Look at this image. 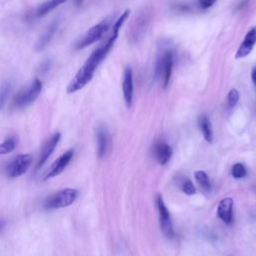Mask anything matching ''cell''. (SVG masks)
Here are the masks:
<instances>
[{
    "mask_svg": "<svg viewBox=\"0 0 256 256\" xmlns=\"http://www.w3.org/2000/svg\"><path fill=\"white\" fill-rule=\"evenodd\" d=\"M118 34H119L118 31H112V34L108 38V40L90 54V56L86 59V61L84 62L81 68L77 71L75 76L68 84L67 86L68 93H75L79 91L84 86H86V85L91 81L96 69L100 65V63L104 60L106 56H107V54L113 47L116 39L118 38Z\"/></svg>",
    "mask_w": 256,
    "mask_h": 256,
    "instance_id": "obj_1",
    "label": "cell"
},
{
    "mask_svg": "<svg viewBox=\"0 0 256 256\" xmlns=\"http://www.w3.org/2000/svg\"><path fill=\"white\" fill-rule=\"evenodd\" d=\"M42 91V82L40 79L35 78L28 86L20 90L13 99L12 106L15 109H22L31 105L39 96Z\"/></svg>",
    "mask_w": 256,
    "mask_h": 256,
    "instance_id": "obj_2",
    "label": "cell"
},
{
    "mask_svg": "<svg viewBox=\"0 0 256 256\" xmlns=\"http://www.w3.org/2000/svg\"><path fill=\"white\" fill-rule=\"evenodd\" d=\"M78 194H79L78 190L73 188H65L59 190L45 199L44 207L47 210H54V209L67 207L77 199Z\"/></svg>",
    "mask_w": 256,
    "mask_h": 256,
    "instance_id": "obj_3",
    "label": "cell"
},
{
    "mask_svg": "<svg viewBox=\"0 0 256 256\" xmlns=\"http://www.w3.org/2000/svg\"><path fill=\"white\" fill-rule=\"evenodd\" d=\"M109 28V21L103 20L102 22L92 26L87 32L83 36V38L78 42L76 45V49H83L85 47H87L98 40L102 38L104 33L107 31Z\"/></svg>",
    "mask_w": 256,
    "mask_h": 256,
    "instance_id": "obj_4",
    "label": "cell"
},
{
    "mask_svg": "<svg viewBox=\"0 0 256 256\" xmlns=\"http://www.w3.org/2000/svg\"><path fill=\"white\" fill-rule=\"evenodd\" d=\"M173 68V53L166 51L156 64V74L162 81V86L166 88L169 84Z\"/></svg>",
    "mask_w": 256,
    "mask_h": 256,
    "instance_id": "obj_5",
    "label": "cell"
},
{
    "mask_svg": "<svg viewBox=\"0 0 256 256\" xmlns=\"http://www.w3.org/2000/svg\"><path fill=\"white\" fill-rule=\"evenodd\" d=\"M32 163V156L30 154H20L13 159L8 165L6 173L10 178H16L25 174Z\"/></svg>",
    "mask_w": 256,
    "mask_h": 256,
    "instance_id": "obj_6",
    "label": "cell"
},
{
    "mask_svg": "<svg viewBox=\"0 0 256 256\" xmlns=\"http://www.w3.org/2000/svg\"><path fill=\"white\" fill-rule=\"evenodd\" d=\"M156 204L159 212V222H160L161 230L167 238H172L174 236V229H173L172 221L171 218H170L169 211L160 194L156 198Z\"/></svg>",
    "mask_w": 256,
    "mask_h": 256,
    "instance_id": "obj_7",
    "label": "cell"
},
{
    "mask_svg": "<svg viewBox=\"0 0 256 256\" xmlns=\"http://www.w3.org/2000/svg\"><path fill=\"white\" fill-rule=\"evenodd\" d=\"M74 155V150L73 149H69L66 152H64L62 155H60L50 166L48 172L46 173L44 180L54 178L58 176L64 169L67 167V165L70 163Z\"/></svg>",
    "mask_w": 256,
    "mask_h": 256,
    "instance_id": "obj_8",
    "label": "cell"
},
{
    "mask_svg": "<svg viewBox=\"0 0 256 256\" xmlns=\"http://www.w3.org/2000/svg\"><path fill=\"white\" fill-rule=\"evenodd\" d=\"M60 138H61V134L59 132H55L43 144V146H42V149H41V152H40L39 160H38L37 165H36V169H39L40 167H42L47 162V160L49 159V157L53 153L54 149L56 148L58 142L60 141Z\"/></svg>",
    "mask_w": 256,
    "mask_h": 256,
    "instance_id": "obj_9",
    "label": "cell"
},
{
    "mask_svg": "<svg viewBox=\"0 0 256 256\" xmlns=\"http://www.w3.org/2000/svg\"><path fill=\"white\" fill-rule=\"evenodd\" d=\"M122 92L124 101L127 104L128 107H130L133 99V74L132 69L127 67L124 70V76L122 81Z\"/></svg>",
    "mask_w": 256,
    "mask_h": 256,
    "instance_id": "obj_10",
    "label": "cell"
},
{
    "mask_svg": "<svg viewBox=\"0 0 256 256\" xmlns=\"http://www.w3.org/2000/svg\"><path fill=\"white\" fill-rule=\"evenodd\" d=\"M255 44H256V26L252 27L245 35L244 40L242 41L241 45L239 46L235 54V58L238 59V58L246 57L252 51Z\"/></svg>",
    "mask_w": 256,
    "mask_h": 256,
    "instance_id": "obj_11",
    "label": "cell"
},
{
    "mask_svg": "<svg viewBox=\"0 0 256 256\" xmlns=\"http://www.w3.org/2000/svg\"><path fill=\"white\" fill-rule=\"evenodd\" d=\"M97 138V154L99 158H104L107 154L109 146V133L105 126H99L96 131Z\"/></svg>",
    "mask_w": 256,
    "mask_h": 256,
    "instance_id": "obj_12",
    "label": "cell"
},
{
    "mask_svg": "<svg viewBox=\"0 0 256 256\" xmlns=\"http://www.w3.org/2000/svg\"><path fill=\"white\" fill-rule=\"evenodd\" d=\"M232 207L233 199L231 197L223 198L217 207V216L226 224L232 222Z\"/></svg>",
    "mask_w": 256,
    "mask_h": 256,
    "instance_id": "obj_13",
    "label": "cell"
},
{
    "mask_svg": "<svg viewBox=\"0 0 256 256\" xmlns=\"http://www.w3.org/2000/svg\"><path fill=\"white\" fill-rule=\"evenodd\" d=\"M58 25H59V22L55 20L46 28V30L43 33H42V35L37 40L36 45H35V49L37 51L43 50L47 46V44L49 43L50 40L53 38L55 32L57 31Z\"/></svg>",
    "mask_w": 256,
    "mask_h": 256,
    "instance_id": "obj_14",
    "label": "cell"
},
{
    "mask_svg": "<svg viewBox=\"0 0 256 256\" xmlns=\"http://www.w3.org/2000/svg\"><path fill=\"white\" fill-rule=\"evenodd\" d=\"M171 155H172V148L170 147L167 143L161 142L156 145L155 156H156L157 161L161 165H165L169 161Z\"/></svg>",
    "mask_w": 256,
    "mask_h": 256,
    "instance_id": "obj_15",
    "label": "cell"
},
{
    "mask_svg": "<svg viewBox=\"0 0 256 256\" xmlns=\"http://www.w3.org/2000/svg\"><path fill=\"white\" fill-rule=\"evenodd\" d=\"M66 1L67 0H48V1H45L40 4V6L37 8L36 14L39 17L44 16Z\"/></svg>",
    "mask_w": 256,
    "mask_h": 256,
    "instance_id": "obj_16",
    "label": "cell"
},
{
    "mask_svg": "<svg viewBox=\"0 0 256 256\" xmlns=\"http://www.w3.org/2000/svg\"><path fill=\"white\" fill-rule=\"evenodd\" d=\"M199 126H200V130L203 134L204 139L207 142H212L213 140V132H212V126L210 123V120L206 115H202L199 118Z\"/></svg>",
    "mask_w": 256,
    "mask_h": 256,
    "instance_id": "obj_17",
    "label": "cell"
},
{
    "mask_svg": "<svg viewBox=\"0 0 256 256\" xmlns=\"http://www.w3.org/2000/svg\"><path fill=\"white\" fill-rule=\"evenodd\" d=\"M12 84L10 81H6L0 85V111H1L6 104L8 96L11 92Z\"/></svg>",
    "mask_w": 256,
    "mask_h": 256,
    "instance_id": "obj_18",
    "label": "cell"
},
{
    "mask_svg": "<svg viewBox=\"0 0 256 256\" xmlns=\"http://www.w3.org/2000/svg\"><path fill=\"white\" fill-rule=\"evenodd\" d=\"M17 146V139L14 136L6 138L2 143H0V155H6L12 152Z\"/></svg>",
    "mask_w": 256,
    "mask_h": 256,
    "instance_id": "obj_19",
    "label": "cell"
},
{
    "mask_svg": "<svg viewBox=\"0 0 256 256\" xmlns=\"http://www.w3.org/2000/svg\"><path fill=\"white\" fill-rule=\"evenodd\" d=\"M194 177L196 179V181L198 182V184L207 192L211 191V183H210V180H209V177L208 175L202 171V170H198V171H196L194 173Z\"/></svg>",
    "mask_w": 256,
    "mask_h": 256,
    "instance_id": "obj_20",
    "label": "cell"
},
{
    "mask_svg": "<svg viewBox=\"0 0 256 256\" xmlns=\"http://www.w3.org/2000/svg\"><path fill=\"white\" fill-rule=\"evenodd\" d=\"M231 173H232V176L234 178L240 179V178H243V177L246 176L247 171H246L245 166L242 163H236V164L233 165Z\"/></svg>",
    "mask_w": 256,
    "mask_h": 256,
    "instance_id": "obj_21",
    "label": "cell"
},
{
    "mask_svg": "<svg viewBox=\"0 0 256 256\" xmlns=\"http://www.w3.org/2000/svg\"><path fill=\"white\" fill-rule=\"evenodd\" d=\"M239 98H240V94H239V91L235 88H233L230 90V92L228 93L227 95V105L229 108H232L235 106L238 101H239Z\"/></svg>",
    "mask_w": 256,
    "mask_h": 256,
    "instance_id": "obj_22",
    "label": "cell"
},
{
    "mask_svg": "<svg viewBox=\"0 0 256 256\" xmlns=\"http://www.w3.org/2000/svg\"><path fill=\"white\" fill-rule=\"evenodd\" d=\"M182 190L185 194L187 195H193L195 192H196V189L194 187V184L192 183L190 180H186L183 185H182Z\"/></svg>",
    "mask_w": 256,
    "mask_h": 256,
    "instance_id": "obj_23",
    "label": "cell"
},
{
    "mask_svg": "<svg viewBox=\"0 0 256 256\" xmlns=\"http://www.w3.org/2000/svg\"><path fill=\"white\" fill-rule=\"evenodd\" d=\"M129 12H130L129 10H125V11L120 15V17L116 20V22H115V24H114V26H113V31H118V32H119L122 24L124 23V21L127 19L128 15H129Z\"/></svg>",
    "mask_w": 256,
    "mask_h": 256,
    "instance_id": "obj_24",
    "label": "cell"
},
{
    "mask_svg": "<svg viewBox=\"0 0 256 256\" xmlns=\"http://www.w3.org/2000/svg\"><path fill=\"white\" fill-rule=\"evenodd\" d=\"M198 2L203 9H207L211 7L213 4H215L216 0H198Z\"/></svg>",
    "mask_w": 256,
    "mask_h": 256,
    "instance_id": "obj_25",
    "label": "cell"
},
{
    "mask_svg": "<svg viewBox=\"0 0 256 256\" xmlns=\"http://www.w3.org/2000/svg\"><path fill=\"white\" fill-rule=\"evenodd\" d=\"M5 225H6V222H5L3 219H0V233L2 232V230H3L4 227H5Z\"/></svg>",
    "mask_w": 256,
    "mask_h": 256,
    "instance_id": "obj_26",
    "label": "cell"
},
{
    "mask_svg": "<svg viewBox=\"0 0 256 256\" xmlns=\"http://www.w3.org/2000/svg\"><path fill=\"white\" fill-rule=\"evenodd\" d=\"M251 77H252V80H253V82H254V84L256 85V68L253 70V72H252V75H251Z\"/></svg>",
    "mask_w": 256,
    "mask_h": 256,
    "instance_id": "obj_27",
    "label": "cell"
},
{
    "mask_svg": "<svg viewBox=\"0 0 256 256\" xmlns=\"http://www.w3.org/2000/svg\"><path fill=\"white\" fill-rule=\"evenodd\" d=\"M83 2V0H74V3L76 4V6H80Z\"/></svg>",
    "mask_w": 256,
    "mask_h": 256,
    "instance_id": "obj_28",
    "label": "cell"
}]
</instances>
